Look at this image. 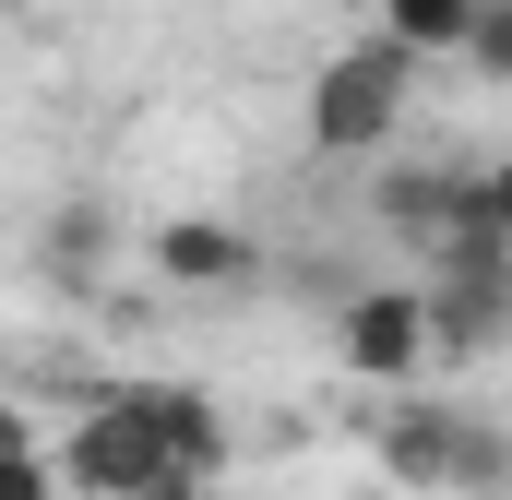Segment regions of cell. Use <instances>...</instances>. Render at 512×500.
<instances>
[{
  "mask_svg": "<svg viewBox=\"0 0 512 500\" xmlns=\"http://www.w3.org/2000/svg\"><path fill=\"white\" fill-rule=\"evenodd\" d=\"M417 108V60L393 48V36H358V48H334L322 72H310V96H298V120L322 155H382L393 131Z\"/></svg>",
  "mask_w": 512,
  "mask_h": 500,
  "instance_id": "obj_1",
  "label": "cell"
},
{
  "mask_svg": "<svg viewBox=\"0 0 512 500\" xmlns=\"http://www.w3.org/2000/svg\"><path fill=\"white\" fill-rule=\"evenodd\" d=\"M143 262H155V286H179V298H239L262 274V239L227 227V215H167V227L143 239Z\"/></svg>",
  "mask_w": 512,
  "mask_h": 500,
  "instance_id": "obj_5",
  "label": "cell"
},
{
  "mask_svg": "<svg viewBox=\"0 0 512 500\" xmlns=\"http://www.w3.org/2000/svg\"><path fill=\"white\" fill-rule=\"evenodd\" d=\"M143 500H215V489H143Z\"/></svg>",
  "mask_w": 512,
  "mask_h": 500,
  "instance_id": "obj_13",
  "label": "cell"
},
{
  "mask_svg": "<svg viewBox=\"0 0 512 500\" xmlns=\"http://www.w3.org/2000/svg\"><path fill=\"white\" fill-rule=\"evenodd\" d=\"M0 453H36V417H24L12 393H0Z\"/></svg>",
  "mask_w": 512,
  "mask_h": 500,
  "instance_id": "obj_12",
  "label": "cell"
},
{
  "mask_svg": "<svg viewBox=\"0 0 512 500\" xmlns=\"http://www.w3.org/2000/svg\"><path fill=\"white\" fill-rule=\"evenodd\" d=\"M131 393H143V417H155L179 489H215V477H227V417H215V393H191V381H131Z\"/></svg>",
  "mask_w": 512,
  "mask_h": 500,
  "instance_id": "obj_6",
  "label": "cell"
},
{
  "mask_svg": "<svg viewBox=\"0 0 512 500\" xmlns=\"http://www.w3.org/2000/svg\"><path fill=\"white\" fill-rule=\"evenodd\" d=\"M0 12H12V0H0Z\"/></svg>",
  "mask_w": 512,
  "mask_h": 500,
  "instance_id": "obj_14",
  "label": "cell"
},
{
  "mask_svg": "<svg viewBox=\"0 0 512 500\" xmlns=\"http://www.w3.org/2000/svg\"><path fill=\"white\" fill-rule=\"evenodd\" d=\"M453 203H465V167H382V179H370V215H382L393 239H441V227H453Z\"/></svg>",
  "mask_w": 512,
  "mask_h": 500,
  "instance_id": "obj_7",
  "label": "cell"
},
{
  "mask_svg": "<svg viewBox=\"0 0 512 500\" xmlns=\"http://www.w3.org/2000/svg\"><path fill=\"white\" fill-rule=\"evenodd\" d=\"M60 465V489L84 500H143V489H179V465H167V441H155V417H143V393H108V405H84L72 417V441L48 453Z\"/></svg>",
  "mask_w": 512,
  "mask_h": 500,
  "instance_id": "obj_3",
  "label": "cell"
},
{
  "mask_svg": "<svg viewBox=\"0 0 512 500\" xmlns=\"http://www.w3.org/2000/svg\"><path fill=\"white\" fill-rule=\"evenodd\" d=\"M36 250H48V274H60V286H96V274H108V250H120V215H108L96 191H72V203L36 227Z\"/></svg>",
  "mask_w": 512,
  "mask_h": 500,
  "instance_id": "obj_8",
  "label": "cell"
},
{
  "mask_svg": "<svg viewBox=\"0 0 512 500\" xmlns=\"http://www.w3.org/2000/svg\"><path fill=\"white\" fill-rule=\"evenodd\" d=\"M465 60H477V72H512V0H477V24H465Z\"/></svg>",
  "mask_w": 512,
  "mask_h": 500,
  "instance_id": "obj_10",
  "label": "cell"
},
{
  "mask_svg": "<svg viewBox=\"0 0 512 500\" xmlns=\"http://www.w3.org/2000/svg\"><path fill=\"white\" fill-rule=\"evenodd\" d=\"M334 358L358 381H382V393H417L429 381V310H417V286H358L334 310Z\"/></svg>",
  "mask_w": 512,
  "mask_h": 500,
  "instance_id": "obj_4",
  "label": "cell"
},
{
  "mask_svg": "<svg viewBox=\"0 0 512 500\" xmlns=\"http://www.w3.org/2000/svg\"><path fill=\"white\" fill-rule=\"evenodd\" d=\"M0 500H60V465H48V441H36V453H0Z\"/></svg>",
  "mask_w": 512,
  "mask_h": 500,
  "instance_id": "obj_11",
  "label": "cell"
},
{
  "mask_svg": "<svg viewBox=\"0 0 512 500\" xmlns=\"http://www.w3.org/2000/svg\"><path fill=\"white\" fill-rule=\"evenodd\" d=\"M465 24H477V0H382L370 36H393L405 60H441V48H465Z\"/></svg>",
  "mask_w": 512,
  "mask_h": 500,
  "instance_id": "obj_9",
  "label": "cell"
},
{
  "mask_svg": "<svg viewBox=\"0 0 512 500\" xmlns=\"http://www.w3.org/2000/svg\"><path fill=\"white\" fill-rule=\"evenodd\" d=\"M370 441H382L393 489H501V429L465 417V405H441V393H393V417Z\"/></svg>",
  "mask_w": 512,
  "mask_h": 500,
  "instance_id": "obj_2",
  "label": "cell"
}]
</instances>
